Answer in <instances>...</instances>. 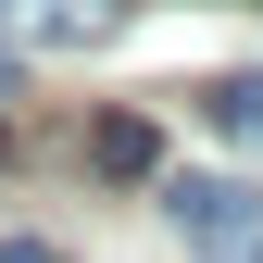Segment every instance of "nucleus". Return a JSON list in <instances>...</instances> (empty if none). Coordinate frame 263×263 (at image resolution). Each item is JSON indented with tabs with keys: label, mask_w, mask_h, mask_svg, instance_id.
Returning a JSON list of instances; mask_svg holds the SVG:
<instances>
[{
	"label": "nucleus",
	"mask_w": 263,
	"mask_h": 263,
	"mask_svg": "<svg viewBox=\"0 0 263 263\" xmlns=\"http://www.w3.org/2000/svg\"><path fill=\"white\" fill-rule=\"evenodd\" d=\"M163 213L201 263H263V188L238 176H163Z\"/></svg>",
	"instance_id": "1"
},
{
	"label": "nucleus",
	"mask_w": 263,
	"mask_h": 263,
	"mask_svg": "<svg viewBox=\"0 0 263 263\" xmlns=\"http://www.w3.org/2000/svg\"><path fill=\"white\" fill-rule=\"evenodd\" d=\"M0 13H13L25 50H101L113 25H125V0H0Z\"/></svg>",
	"instance_id": "2"
},
{
	"label": "nucleus",
	"mask_w": 263,
	"mask_h": 263,
	"mask_svg": "<svg viewBox=\"0 0 263 263\" xmlns=\"http://www.w3.org/2000/svg\"><path fill=\"white\" fill-rule=\"evenodd\" d=\"M88 163H101V176H125V188H138V176H163V138H151L138 113H101V125H88Z\"/></svg>",
	"instance_id": "3"
},
{
	"label": "nucleus",
	"mask_w": 263,
	"mask_h": 263,
	"mask_svg": "<svg viewBox=\"0 0 263 263\" xmlns=\"http://www.w3.org/2000/svg\"><path fill=\"white\" fill-rule=\"evenodd\" d=\"M201 113L226 125V138H263V76H213V88H201Z\"/></svg>",
	"instance_id": "4"
},
{
	"label": "nucleus",
	"mask_w": 263,
	"mask_h": 263,
	"mask_svg": "<svg viewBox=\"0 0 263 263\" xmlns=\"http://www.w3.org/2000/svg\"><path fill=\"white\" fill-rule=\"evenodd\" d=\"M0 88H13V50H0Z\"/></svg>",
	"instance_id": "5"
},
{
	"label": "nucleus",
	"mask_w": 263,
	"mask_h": 263,
	"mask_svg": "<svg viewBox=\"0 0 263 263\" xmlns=\"http://www.w3.org/2000/svg\"><path fill=\"white\" fill-rule=\"evenodd\" d=\"M0 151H13V138H0Z\"/></svg>",
	"instance_id": "6"
}]
</instances>
